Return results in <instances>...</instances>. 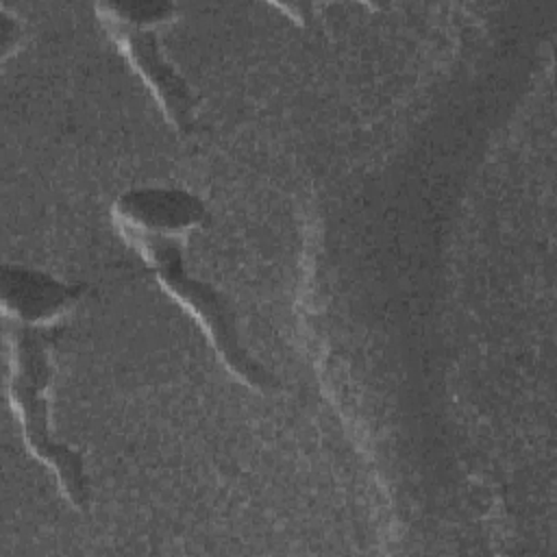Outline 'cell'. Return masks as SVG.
Instances as JSON below:
<instances>
[{"label": "cell", "mask_w": 557, "mask_h": 557, "mask_svg": "<svg viewBox=\"0 0 557 557\" xmlns=\"http://www.w3.org/2000/svg\"><path fill=\"white\" fill-rule=\"evenodd\" d=\"M113 220L139 233L181 237L207 220V207L187 189L141 187L115 200Z\"/></svg>", "instance_id": "obj_5"}, {"label": "cell", "mask_w": 557, "mask_h": 557, "mask_svg": "<svg viewBox=\"0 0 557 557\" xmlns=\"http://www.w3.org/2000/svg\"><path fill=\"white\" fill-rule=\"evenodd\" d=\"M2 309L7 320L48 326L70 311L85 294V285L65 283L41 270L4 263L0 270Z\"/></svg>", "instance_id": "obj_4"}, {"label": "cell", "mask_w": 557, "mask_h": 557, "mask_svg": "<svg viewBox=\"0 0 557 557\" xmlns=\"http://www.w3.org/2000/svg\"><path fill=\"white\" fill-rule=\"evenodd\" d=\"M50 331L54 329L7 320V392L13 411L20 416L28 450L54 470L63 496L76 509H85L89 503L85 459L81 450L52 437L48 420V387L52 379L50 344L57 335Z\"/></svg>", "instance_id": "obj_1"}, {"label": "cell", "mask_w": 557, "mask_h": 557, "mask_svg": "<svg viewBox=\"0 0 557 557\" xmlns=\"http://www.w3.org/2000/svg\"><path fill=\"white\" fill-rule=\"evenodd\" d=\"M117 228L122 237L141 252L146 263L159 276V283L205 329L207 337L211 339L224 366L248 387L261 394L274 392L278 381L257 359H252L248 350L242 346L237 324H235V313L226 302V298L209 283H202L187 274L181 237L139 233L124 224H117Z\"/></svg>", "instance_id": "obj_2"}, {"label": "cell", "mask_w": 557, "mask_h": 557, "mask_svg": "<svg viewBox=\"0 0 557 557\" xmlns=\"http://www.w3.org/2000/svg\"><path fill=\"white\" fill-rule=\"evenodd\" d=\"M98 9H102L104 13L113 15L115 20L137 26V28H154L159 24H165L174 17L176 7L172 2H107V4H96Z\"/></svg>", "instance_id": "obj_6"}, {"label": "cell", "mask_w": 557, "mask_h": 557, "mask_svg": "<svg viewBox=\"0 0 557 557\" xmlns=\"http://www.w3.org/2000/svg\"><path fill=\"white\" fill-rule=\"evenodd\" d=\"M96 11L122 54H126L152 89L172 126L181 133H189L194 128V94L185 78L163 59L154 30L124 24L98 7Z\"/></svg>", "instance_id": "obj_3"}, {"label": "cell", "mask_w": 557, "mask_h": 557, "mask_svg": "<svg viewBox=\"0 0 557 557\" xmlns=\"http://www.w3.org/2000/svg\"><path fill=\"white\" fill-rule=\"evenodd\" d=\"M15 41H17V28H11V17L4 13L2 15V50H4V54L11 52Z\"/></svg>", "instance_id": "obj_7"}]
</instances>
